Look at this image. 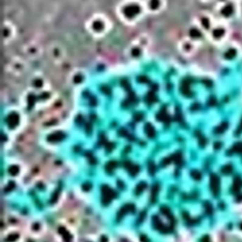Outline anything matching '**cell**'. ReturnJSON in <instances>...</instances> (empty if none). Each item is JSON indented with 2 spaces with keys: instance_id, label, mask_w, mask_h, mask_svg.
Instances as JSON below:
<instances>
[{
  "instance_id": "obj_2",
  "label": "cell",
  "mask_w": 242,
  "mask_h": 242,
  "mask_svg": "<svg viewBox=\"0 0 242 242\" xmlns=\"http://www.w3.org/2000/svg\"><path fill=\"white\" fill-rule=\"evenodd\" d=\"M152 224L155 229L159 230L162 233H168L169 231H171V227L172 226H165L164 224H162V222L159 220L157 216H153L152 217Z\"/></svg>"
},
{
  "instance_id": "obj_11",
  "label": "cell",
  "mask_w": 242,
  "mask_h": 242,
  "mask_svg": "<svg viewBox=\"0 0 242 242\" xmlns=\"http://www.w3.org/2000/svg\"><path fill=\"white\" fill-rule=\"evenodd\" d=\"M17 238H18V235L17 234H11L6 237L5 241L6 242H14Z\"/></svg>"
},
{
  "instance_id": "obj_17",
  "label": "cell",
  "mask_w": 242,
  "mask_h": 242,
  "mask_svg": "<svg viewBox=\"0 0 242 242\" xmlns=\"http://www.w3.org/2000/svg\"><path fill=\"white\" fill-rule=\"evenodd\" d=\"M144 218H145V212L143 211V212H141V214H140V216H139V218H138V222H141V221L144 220Z\"/></svg>"
},
{
  "instance_id": "obj_1",
  "label": "cell",
  "mask_w": 242,
  "mask_h": 242,
  "mask_svg": "<svg viewBox=\"0 0 242 242\" xmlns=\"http://www.w3.org/2000/svg\"><path fill=\"white\" fill-rule=\"evenodd\" d=\"M116 192L108 185H103L101 186V202L103 205H107L116 197Z\"/></svg>"
},
{
  "instance_id": "obj_12",
  "label": "cell",
  "mask_w": 242,
  "mask_h": 242,
  "mask_svg": "<svg viewBox=\"0 0 242 242\" xmlns=\"http://www.w3.org/2000/svg\"><path fill=\"white\" fill-rule=\"evenodd\" d=\"M14 186H15L14 183H13L12 181H11L10 183H9V184L7 185V186L5 187V189H4V192H5V193H7V192H9V191H11L12 189H13V188H14Z\"/></svg>"
},
{
  "instance_id": "obj_10",
  "label": "cell",
  "mask_w": 242,
  "mask_h": 242,
  "mask_svg": "<svg viewBox=\"0 0 242 242\" xmlns=\"http://www.w3.org/2000/svg\"><path fill=\"white\" fill-rule=\"evenodd\" d=\"M116 164L115 162H109L107 164V165L105 166V169H106V171L108 172V173H111V172L113 171V169L116 168Z\"/></svg>"
},
{
  "instance_id": "obj_9",
  "label": "cell",
  "mask_w": 242,
  "mask_h": 242,
  "mask_svg": "<svg viewBox=\"0 0 242 242\" xmlns=\"http://www.w3.org/2000/svg\"><path fill=\"white\" fill-rule=\"evenodd\" d=\"M18 171H19V168H17L16 166H12V167L9 168V169H8L9 174L12 175V176H14V175H16L17 173H18Z\"/></svg>"
},
{
  "instance_id": "obj_14",
  "label": "cell",
  "mask_w": 242,
  "mask_h": 242,
  "mask_svg": "<svg viewBox=\"0 0 242 242\" xmlns=\"http://www.w3.org/2000/svg\"><path fill=\"white\" fill-rule=\"evenodd\" d=\"M149 172H150V175H153L154 172H155V168H154V165L152 163H150V166H149Z\"/></svg>"
},
{
  "instance_id": "obj_15",
  "label": "cell",
  "mask_w": 242,
  "mask_h": 242,
  "mask_svg": "<svg viewBox=\"0 0 242 242\" xmlns=\"http://www.w3.org/2000/svg\"><path fill=\"white\" fill-rule=\"evenodd\" d=\"M58 193L59 191H56L53 195H52V199H51V202H55L57 201V199H58Z\"/></svg>"
},
{
  "instance_id": "obj_6",
  "label": "cell",
  "mask_w": 242,
  "mask_h": 242,
  "mask_svg": "<svg viewBox=\"0 0 242 242\" xmlns=\"http://www.w3.org/2000/svg\"><path fill=\"white\" fill-rule=\"evenodd\" d=\"M158 185L157 184H154L153 186L151 187V192H150V200L151 202H153L155 201V199H156V196H157V193H158Z\"/></svg>"
},
{
  "instance_id": "obj_4",
  "label": "cell",
  "mask_w": 242,
  "mask_h": 242,
  "mask_svg": "<svg viewBox=\"0 0 242 242\" xmlns=\"http://www.w3.org/2000/svg\"><path fill=\"white\" fill-rule=\"evenodd\" d=\"M58 232H59V234L63 237L64 242H71V239H72V237L71 235L69 234V232L66 231V229L63 226H60L58 228Z\"/></svg>"
},
{
  "instance_id": "obj_8",
  "label": "cell",
  "mask_w": 242,
  "mask_h": 242,
  "mask_svg": "<svg viewBox=\"0 0 242 242\" xmlns=\"http://www.w3.org/2000/svg\"><path fill=\"white\" fill-rule=\"evenodd\" d=\"M146 186H147V185L144 183V182H141V183H139V184L136 185V187H135V194L136 195L141 194L143 192V190L146 188Z\"/></svg>"
},
{
  "instance_id": "obj_13",
  "label": "cell",
  "mask_w": 242,
  "mask_h": 242,
  "mask_svg": "<svg viewBox=\"0 0 242 242\" xmlns=\"http://www.w3.org/2000/svg\"><path fill=\"white\" fill-rule=\"evenodd\" d=\"M91 188H92V185L89 183V182H85V183H83L82 189L84 190V191H88V190H90Z\"/></svg>"
},
{
  "instance_id": "obj_21",
  "label": "cell",
  "mask_w": 242,
  "mask_h": 242,
  "mask_svg": "<svg viewBox=\"0 0 242 242\" xmlns=\"http://www.w3.org/2000/svg\"><path fill=\"white\" fill-rule=\"evenodd\" d=\"M39 226H40V225H39L38 223H34L33 225H32V227H33V230H35V231H36V230H38V229H39Z\"/></svg>"
},
{
  "instance_id": "obj_5",
  "label": "cell",
  "mask_w": 242,
  "mask_h": 242,
  "mask_svg": "<svg viewBox=\"0 0 242 242\" xmlns=\"http://www.w3.org/2000/svg\"><path fill=\"white\" fill-rule=\"evenodd\" d=\"M160 212H161L164 216H166L167 218H168L169 220H170L171 222H173V217H172L171 212H170V210H169L168 207H167V206H165V205H162V206L160 207Z\"/></svg>"
},
{
  "instance_id": "obj_16",
  "label": "cell",
  "mask_w": 242,
  "mask_h": 242,
  "mask_svg": "<svg viewBox=\"0 0 242 242\" xmlns=\"http://www.w3.org/2000/svg\"><path fill=\"white\" fill-rule=\"evenodd\" d=\"M140 240H141V242H150L149 238L147 237V236H145V235L140 236Z\"/></svg>"
},
{
  "instance_id": "obj_3",
  "label": "cell",
  "mask_w": 242,
  "mask_h": 242,
  "mask_svg": "<svg viewBox=\"0 0 242 242\" xmlns=\"http://www.w3.org/2000/svg\"><path fill=\"white\" fill-rule=\"evenodd\" d=\"M128 212H132V213L134 212V206H133V204L130 203V204H126L125 206H123L122 208H121L118 211V213H117V220H119Z\"/></svg>"
},
{
  "instance_id": "obj_18",
  "label": "cell",
  "mask_w": 242,
  "mask_h": 242,
  "mask_svg": "<svg viewBox=\"0 0 242 242\" xmlns=\"http://www.w3.org/2000/svg\"><path fill=\"white\" fill-rule=\"evenodd\" d=\"M117 185H118V187L119 188H121V189H123L124 188V185H123V183L121 181H117Z\"/></svg>"
},
{
  "instance_id": "obj_19",
  "label": "cell",
  "mask_w": 242,
  "mask_h": 242,
  "mask_svg": "<svg viewBox=\"0 0 242 242\" xmlns=\"http://www.w3.org/2000/svg\"><path fill=\"white\" fill-rule=\"evenodd\" d=\"M99 242H107V237L105 236H101L99 238Z\"/></svg>"
},
{
  "instance_id": "obj_7",
  "label": "cell",
  "mask_w": 242,
  "mask_h": 242,
  "mask_svg": "<svg viewBox=\"0 0 242 242\" xmlns=\"http://www.w3.org/2000/svg\"><path fill=\"white\" fill-rule=\"evenodd\" d=\"M126 168H127V169L130 172V174H131L132 176H134L135 174H137L138 170H139V168H138L137 166H132L131 164H129L128 167H126Z\"/></svg>"
},
{
  "instance_id": "obj_20",
  "label": "cell",
  "mask_w": 242,
  "mask_h": 242,
  "mask_svg": "<svg viewBox=\"0 0 242 242\" xmlns=\"http://www.w3.org/2000/svg\"><path fill=\"white\" fill-rule=\"evenodd\" d=\"M192 176L195 179H199V178H200V176H199V173H198V172H196V171H192Z\"/></svg>"
}]
</instances>
